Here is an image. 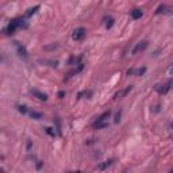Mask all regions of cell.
Masks as SVG:
<instances>
[{"instance_id":"cell-1","label":"cell","mask_w":173,"mask_h":173,"mask_svg":"<svg viewBox=\"0 0 173 173\" xmlns=\"http://www.w3.org/2000/svg\"><path fill=\"white\" fill-rule=\"evenodd\" d=\"M20 27H27L26 23H23V19H20V18L12 19L11 23L7 26V28L4 30V33L5 34H14V33L18 30V28H20Z\"/></svg>"},{"instance_id":"cell-2","label":"cell","mask_w":173,"mask_h":173,"mask_svg":"<svg viewBox=\"0 0 173 173\" xmlns=\"http://www.w3.org/2000/svg\"><path fill=\"white\" fill-rule=\"evenodd\" d=\"M85 33H87V31H85L84 27H77V28L73 31L72 37H73V39L75 41H81L85 37Z\"/></svg>"},{"instance_id":"cell-3","label":"cell","mask_w":173,"mask_h":173,"mask_svg":"<svg viewBox=\"0 0 173 173\" xmlns=\"http://www.w3.org/2000/svg\"><path fill=\"white\" fill-rule=\"evenodd\" d=\"M147 45H149L147 41H141V42H138V43L135 45V47L133 49V54H138V53H141V52H143V50L147 47Z\"/></svg>"},{"instance_id":"cell-4","label":"cell","mask_w":173,"mask_h":173,"mask_svg":"<svg viewBox=\"0 0 173 173\" xmlns=\"http://www.w3.org/2000/svg\"><path fill=\"white\" fill-rule=\"evenodd\" d=\"M108 127V122H102V120H95L92 123V129L93 130H102Z\"/></svg>"},{"instance_id":"cell-5","label":"cell","mask_w":173,"mask_h":173,"mask_svg":"<svg viewBox=\"0 0 173 173\" xmlns=\"http://www.w3.org/2000/svg\"><path fill=\"white\" fill-rule=\"evenodd\" d=\"M31 93H33V96H35L38 100H41V102H46V100H47V95L43 92H39V91H37V89H33Z\"/></svg>"},{"instance_id":"cell-6","label":"cell","mask_w":173,"mask_h":173,"mask_svg":"<svg viewBox=\"0 0 173 173\" xmlns=\"http://www.w3.org/2000/svg\"><path fill=\"white\" fill-rule=\"evenodd\" d=\"M15 43H16V49H18V54H19V56H20V57H23V58L28 57V53H27L26 47H24L23 45H20L19 42H15Z\"/></svg>"},{"instance_id":"cell-7","label":"cell","mask_w":173,"mask_h":173,"mask_svg":"<svg viewBox=\"0 0 173 173\" xmlns=\"http://www.w3.org/2000/svg\"><path fill=\"white\" fill-rule=\"evenodd\" d=\"M143 12L141 11V9H133V11H130V16H131V19H134V20H137V19H141L142 18Z\"/></svg>"},{"instance_id":"cell-8","label":"cell","mask_w":173,"mask_h":173,"mask_svg":"<svg viewBox=\"0 0 173 173\" xmlns=\"http://www.w3.org/2000/svg\"><path fill=\"white\" fill-rule=\"evenodd\" d=\"M155 89H157V92H158V93H162V95H165V93H166L169 89H170V83H168V84H165V85H157V87H155Z\"/></svg>"},{"instance_id":"cell-9","label":"cell","mask_w":173,"mask_h":173,"mask_svg":"<svg viewBox=\"0 0 173 173\" xmlns=\"http://www.w3.org/2000/svg\"><path fill=\"white\" fill-rule=\"evenodd\" d=\"M170 11V8H169L168 5H165V4H161L158 8H157V11H155V15H160V14H166Z\"/></svg>"},{"instance_id":"cell-10","label":"cell","mask_w":173,"mask_h":173,"mask_svg":"<svg viewBox=\"0 0 173 173\" xmlns=\"http://www.w3.org/2000/svg\"><path fill=\"white\" fill-rule=\"evenodd\" d=\"M131 91V87H127V88H124V89H122V91H119V92L115 95V98L116 99H119V98H123V96H126L127 93Z\"/></svg>"},{"instance_id":"cell-11","label":"cell","mask_w":173,"mask_h":173,"mask_svg":"<svg viewBox=\"0 0 173 173\" xmlns=\"http://www.w3.org/2000/svg\"><path fill=\"white\" fill-rule=\"evenodd\" d=\"M28 115H30V118H33V119L35 120H39L42 119V112H38V111H28Z\"/></svg>"},{"instance_id":"cell-12","label":"cell","mask_w":173,"mask_h":173,"mask_svg":"<svg viewBox=\"0 0 173 173\" xmlns=\"http://www.w3.org/2000/svg\"><path fill=\"white\" fill-rule=\"evenodd\" d=\"M110 116H111V111H110V110H108V111L103 112L102 115L99 116V118H98V119H96V120H102V122H107V119H108V118H110Z\"/></svg>"},{"instance_id":"cell-13","label":"cell","mask_w":173,"mask_h":173,"mask_svg":"<svg viewBox=\"0 0 173 173\" xmlns=\"http://www.w3.org/2000/svg\"><path fill=\"white\" fill-rule=\"evenodd\" d=\"M38 9H39V5H34L33 8H28V9H27V12H26V16H27V18H30L31 15H34Z\"/></svg>"},{"instance_id":"cell-14","label":"cell","mask_w":173,"mask_h":173,"mask_svg":"<svg viewBox=\"0 0 173 173\" xmlns=\"http://www.w3.org/2000/svg\"><path fill=\"white\" fill-rule=\"evenodd\" d=\"M112 162H114V160H108V161H104V162H103V164H100V165H98V169H106V168H108V166H110V165L112 164Z\"/></svg>"},{"instance_id":"cell-15","label":"cell","mask_w":173,"mask_h":173,"mask_svg":"<svg viewBox=\"0 0 173 173\" xmlns=\"http://www.w3.org/2000/svg\"><path fill=\"white\" fill-rule=\"evenodd\" d=\"M18 111L22 112V114H27V112H28V110H27V106H24V104H20V106H18Z\"/></svg>"},{"instance_id":"cell-16","label":"cell","mask_w":173,"mask_h":173,"mask_svg":"<svg viewBox=\"0 0 173 173\" xmlns=\"http://www.w3.org/2000/svg\"><path fill=\"white\" fill-rule=\"evenodd\" d=\"M83 96L91 98V96H92V91H84V92H80V93H79V98H83Z\"/></svg>"},{"instance_id":"cell-17","label":"cell","mask_w":173,"mask_h":173,"mask_svg":"<svg viewBox=\"0 0 173 173\" xmlns=\"http://www.w3.org/2000/svg\"><path fill=\"white\" fill-rule=\"evenodd\" d=\"M45 131H46V134H49L50 137H56L54 129H52V127H45Z\"/></svg>"},{"instance_id":"cell-18","label":"cell","mask_w":173,"mask_h":173,"mask_svg":"<svg viewBox=\"0 0 173 173\" xmlns=\"http://www.w3.org/2000/svg\"><path fill=\"white\" fill-rule=\"evenodd\" d=\"M114 22H115V20H114L112 18H108V22L106 23V27L108 28V30H110V28H111V27L114 26Z\"/></svg>"},{"instance_id":"cell-19","label":"cell","mask_w":173,"mask_h":173,"mask_svg":"<svg viewBox=\"0 0 173 173\" xmlns=\"http://www.w3.org/2000/svg\"><path fill=\"white\" fill-rule=\"evenodd\" d=\"M119 120H120V111H119V112H116V115H115V119H114V122H115V123H119Z\"/></svg>"},{"instance_id":"cell-20","label":"cell","mask_w":173,"mask_h":173,"mask_svg":"<svg viewBox=\"0 0 173 173\" xmlns=\"http://www.w3.org/2000/svg\"><path fill=\"white\" fill-rule=\"evenodd\" d=\"M64 96H65V92H64V91H60V92H58V98L62 99Z\"/></svg>"}]
</instances>
